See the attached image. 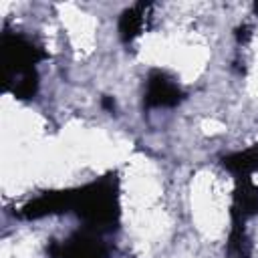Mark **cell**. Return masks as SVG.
I'll list each match as a JSON object with an SVG mask.
<instances>
[{
	"instance_id": "obj_5",
	"label": "cell",
	"mask_w": 258,
	"mask_h": 258,
	"mask_svg": "<svg viewBox=\"0 0 258 258\" xmlns=\"http://www.w3.org/2000/svg\"><path fill=\"white\" fill-rule=\"evenodd\" d=\"M62 212H71V189L44 191L38 198L24 204L18 210V216L26 218V220H38V218L54 216V214H62Z\"/></svg>"
},
{
	"instance_id": "obj_2",
	"label": "cell",
	"mask_w": 258,
	"mask_h": 258,
	"mask_svg": "<svg viewBox=\"0 0 258 258\" xmlns=\"http://www.w3.org/2000/svg\"><path fill=\"white\" fill-rule=\"evenodd\" d=\"M71 212H75L85 228L95 232H111L119 224V179L117 173L71 189Z\"/></svg>"
},
{
	"instance_id": "obj_8",
	"label": "cell",
	"mask_w": 258,
	"mask_h": 258,
	"mask_svg": "<svg viewBox=\"0 0 258 258\" xmlns=\"http://www.w3.org/2000/svg\"><path fill=\"white\" fill-rule=\"evenodd\" d=\"M147 8H149L147 2H139V4L123 10V14L119 18V34H121L123 42L129 44L131 40H135L141 34V30L145 26V12H147Z\"/></svg>"
},
{
	"instance_id": "obj_11",
	"label": "cell",
	"mask_w": 258,
	"mask_h": 258,
	"mask_svg": "<svg viewBox=\"0 0 258 258\" xmlns=\"http://www.w3.org/2000/svg\"><path fill=\"white\" fill-rule=\"evenodd\" d=\"M101 103H103V109H107V111H111V113L115 111V101H113V97H109V95H105Z\"/></svg>"
},
{
	"instance_id": "obj_1",
	"label": "cell",
	"mask_w": 258,
	"mask_h": 258,
	"mask_svg": "<svg viewBox=\"0 0 258 258\" xmlns=\"http://www.w3.org/2000/svg\"><path fill=\"white\" fill-rule=\"evenodd\" d=\"M2 87L16 99H32L38 89V73L34 64L46 58V52L28 36L16 32H2Z\"/></svg>"
},
{
	"instance_id": "obj_7",
	"label": "cell",
	"mask_w": 258,
	"mask_h": 258,
	"mask_svg": "<svg viewBox=\"0 0 258 258\" xmlns=\"http://www.w3.org/2000/svg\"><path fill=\"white\" fill-rule=\"evenodd\" d=\"M222 165L234 175V177H250L258 171V143L222 157Z\"/></svg>"
},
{
	"instance_id": "obj_10",
	"label": "cell",
	"mask_w": 258,
	"mask_h": 258,
	"mask_svg": "<svg viewBox=\"0 0 258 258\" xmlns=\"http://www.w3.org/2000/svg\"><path fill=\"white\" fill-rule=\"evenodd\" d=\"M250 36H252V28L248 26V24H242V26H238L236 28V38H238V42H248L250 40Z\"/></svg>"
},
{
	"instance_id": "obj_4",
	"label": "cell",
	"mask_w": 258,
	"mask_h": 258,
	"mask_svg": "<svg viewBox=\"0 0 258 258\" xmlns=\"http://www.w3.org/2000/svg\"><path fill=\"white\" fill-rule=\"evenodd\" d=\"M183 99L181 89L161 71H151L145 89V107H175Z\"/></svg>"
},
{
	"instance_id": "obj_12",
	"label": "cell",
	"mask_w": 258,
	"mask_h": 258,
	"mask_svg": "<svg viewBox=\"0 0 258 258\" xmlns=\"http://www.w3.org/2000/svg\"><path fill=\"white\" fill-rule=\"evenodd\" d=\"M254 8H256V12H258V2H256V6H254Z\"/></svg>"
},
{
	"instance_id": "obj_9",
	"label": "cell",
	"mask_w": 258,
	"mask_h": 258,
	"mask_svg": "<svg viewBox=\"0 0 258 258\" xmlns=\"http://www.w3.org/2000/svg\"><path fill=\"white\" fill-rule=\"evenodd\" d=\"M250 256H252V246L246 236L244 224L232 222V232L226 246V258H250Z\"/></svg>"
},
{
	"instance_id": "obj_3",
	"label": "cell",
	"mask_w": 258,
	"mask_h": 258,
	"mask_svg": "<svg viewBox=\"0 0 258 258\" xmlns=\"http://www.w3.org/2000/svg\"><path fill=\"white\" fill-rule=\"evenodd\" d=\"M48 254L52 258H107V248L99 238V232L83 228L71 234L64 242H50Z\"/></svg>"
},
{
	"instance_id": "obj_6",
	"label": "cell",
	"mask_w": 258,
	"mask_h": 258,
	"mask_svg": "<svg viewBox=\"0 0 258 258\" xmlns=\"http://www.w3.org/2000/svg\"><path fill=\"white\" fill-rule=\"evenodd\" d=\"M256 214H258V185L252 183V177H236L232 222L244 224L248 218Z\"/></svg>"
}]
</instances>
